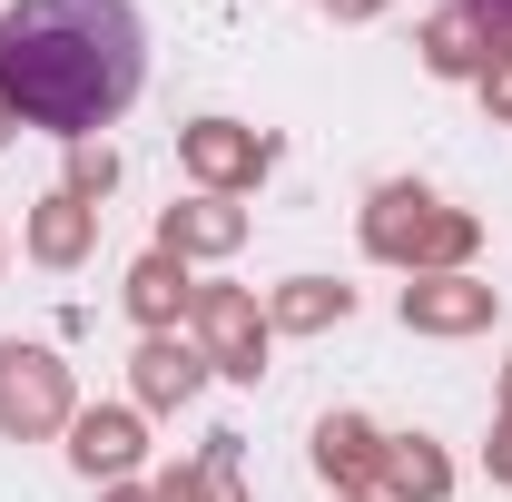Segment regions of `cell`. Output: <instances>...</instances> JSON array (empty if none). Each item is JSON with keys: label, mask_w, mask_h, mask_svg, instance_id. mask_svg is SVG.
I'll return each mask as SVG.
<instances>
[{"label": "cell", "mask_w": 512, "mask_h": 502, "mask_svg": "<svg viewBox=\"0 0 512 502\" xmlns=\"http://www.w3.org/2000/svg\"><path fill=\"white\" fill-rule=\"evenodd\" d=\"M335 10H375V0H335Z\"/></svg>", "instance_id": "5bb4252c"}, {"label": "cell", "mask_w": 512, "mask_h": 502, "mask_svg": "<svg viewBox=\"0 0 512 502\" xmlns=\"http://www.w3.org/2000/svg\"><path fill=\"white\" fill-rule=\"evenodd\" d=\"M60 414H69V384H60V365H50L40 345H0V424L40 434V424H60Z\"/></svg>", "instance_id": "3957f363"}, {"label": "cell", "mask_w": 512, "mask_h": 502, "mask_svg": "<svg viewBox=\"0 0 512 502\" xmlns=\"http://www.w3.org/2000/svg\"><path fill=\"white\" fill-rule=\"evenodd\" d=\"M463 20H493V30H503V20H512V0H463Z\"/></svg>", "instance_id": "7c38bea8"}, {"label": "cell", "mask_w": 512, "mask_h": 502, "mask_svg": "<svg viewBox=\"0 0 512 502\" xmlns=\"http://www.w3.org/2000/svg\"><path fill=\"white\" fill-rule=\"evenodd\" d=\"M493 99H503V109H512V60H503V69H493Z\"/></svg>", "instance_id": "4fadbf2b"}, {"label": "cell", "mask_w": 512, "mask_h": 502, "mask_svg": "<svg viewBox=\"0 0 512 502\" xmlns=\"http://www.w3.org/2000/svg\"><path fill=\"white\" fill-rule=\"evenodd\" d=\"M128 463H138L128 414H89V424H79V473H128Z\"/></svg>", "instance_id": "52a82bcc"}, {"label": "cell", "mask_w": 512, "mask_h": 502, "mask_svg": "<svg viewBox=\"0 0 512 502\" xmlns=\"http://www.w3.org/2000/svg\"><path fill=\"white\" fill-rule=\"evenodd\" d=\"M276 315H286V325H325V315H345V286H296Z\"/></svg>", "instance_id": "30bf717a"}, {"label": "cell", "mask_w": 512, "mask_h": 502, "mask_svg": "<svg viewBox=\"0 0 512 502\" xmlns=\"http://www.w3.org/2000/svg\"><path fill=\"white\" fill-rule=\"evenodd\" d=\"M188 158L207 168V178H256V168H266V138H247V128H227V119H207V128L188 138Z\"/></svg>", "instance_id": "277c9868"}, {"label": "cell", "mask_w": 512, "mask_h": 502, "mask_svg": "<svg viewBox=\"0 0 512 502\" xmlns=\"http://www.w3.org/2000/svg\"><path fill=\"white\" fill-rule=\"evenodd\" d=\"M207 345L227 375H256V306L247 296H207Z\"/></svg>", "instance_id": "5b68a950"}, {"label": "cell", "mask_w": 512, "mask_h": 502, "mask_svg": "<svg viewBox=\"0 0 512 502\" xmlns=\"http://www.w3.org/2000/svg\"><path fill=\"white\" fill-rule=\"evenodd\" d=\"M79 237H89L79 197H50V217H40V256H79Z\"/></svg>", "instance_id": "9c48e42d"}, {"label": "cell", "mask_w": 512, "mask_h": 502, "mask_svg": "<svg viewBox=\"0 0 512 502\" xmlns=\"http://www.w3.org/2000/svg\"><path fill=\"white\" fill-rule=\"evenodd\" d=\"M168 237H188V247H227V237H237V217H227V207H197V217H178Z\"/></svg>", "instance_id": "8fae6325"}, {"label": "cell", "mask_w": 512, "mask_h": 502, "mask_svg": "<svg viewBox=\"0 0 512 502\" xmlns=\"http://www.w3.org/2000/svg\"><path fill=\"white\" fill-rule=\"evenodd\" d=\"M138 384L168 404V394H188V384H197V355H178V345H148V355H138Z\"/></svg>", "instance_id": "ba28073f"}, {"label": "cell", "mask_w": 512, "mask_h": 502, "mask_svg": "<svg viewBox=\"0 0 512 502\" xmlns=\"http://www.w3.org/2000/svg\"><path fill=\"white\" fill-rule=\"evenodd\" d=\"M138 69H148V40L128 0H20L0 20V109L60 138L109 128L138 99Z\"/></svg>", "instance_id": "6da1fadb"}, {"label": "cell", "mask_w": 512, "mask_h": 502, "mask_svg": "<svg viewBox=\"0 0 512 502\" xmlns=\"http://www.w3.org/2000/svg\"><path fill=\"white\" fill-rule=\"evenodd\" d=\"M128 502H138V493H128Z\"/></svg>", "instance_id": "9a60e30c"}, {"label": "cell", "mask_w": 512, "mask_h": 502, "mask_svg": "<svg viewBox=\"0 0 512 502\" xmlns=\"http://www.w3.org/2000/svg\"><path fill=\"white\" fill-rule=\"evenodd\" d=\"M404 315H414V325H483V315H493V296H483V286L434 276V286H404Z\"/></svg>", "instance_id": "8992f818"}, {"label": "cell", "mask_w": 512, "mask_h": 502, "mask_svg": "<svg viewBox=\"0 0 512 502\" xmlns=\"http://www.w3.org/2000/svg\"><path fill=\"white\" fill-rule=\"evenodd\" d=\"M365 237H375L384 256H463V217H434V197H404V188H384L375 197V217H365Z\"/></svg>", "instance_id": "7a4b0ae2"}]
</instances>
